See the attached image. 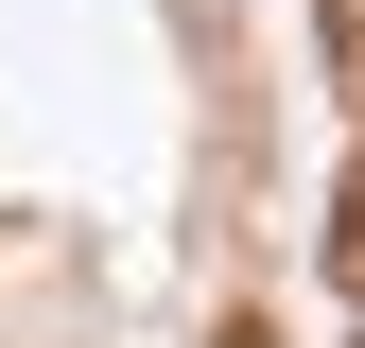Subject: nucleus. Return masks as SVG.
Masks as SVG:
<instances>
[{"instance_id":"obj_2","label":"nucleus","mask_w":365,"mask_h":348,"mask_svg":"<svg viewBox=\"0 0 365 348\" xmlns=\"http://www.w3.org/2000/svg\"><path fill=\"white\" fill-rule=\"evenodd\" d=\"M331 279H365V157L331 174Z\"/></svg>"},{"instance_id":"obj_1","label":"nucleus","mask_w":365,"mask_h":348,"mask_svg":"<svg viewBox=\"0 0 365 348\" xmlns=\"http://www.w3.org/2000/svg\"><path fill=\"white\" fill-rule=\"evenodd\" d=\"M313 35H331V87L365 105V0H313Z\"/></svg>"},{"instance_id":"obj_3","label":"nucleus","mask_w":365,"mask_h":348,"mask_svg":"<svg viewBox=\"0 0 365 348\" xmlns=\"http://www.w3.org/2000/svg\"><path fill=\"white\" fill-rule=\"evenodd\" d=\"M209 348H279V331H261V314H226V331H209Z\"/></svg>"}]
</instances>
